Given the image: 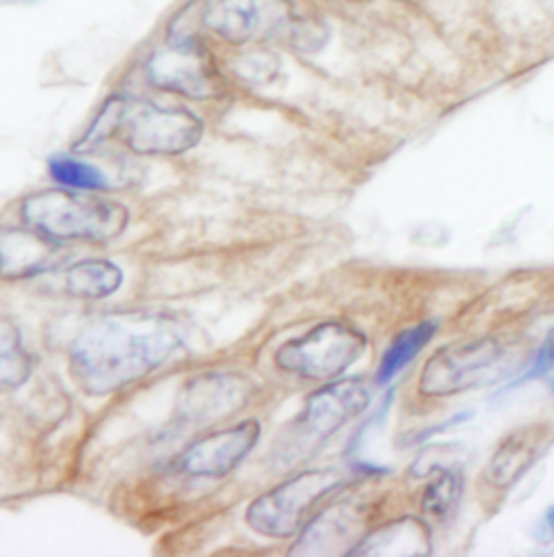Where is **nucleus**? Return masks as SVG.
Here are the masks:
<instances>
[{
	"mask_svg": "<svg viewBox=\"0 0 554 557\" xmlns=\"http://www.w3.org/2000/svg\"><path fill=\"white\" fill-rule=\"evenodd\" d=\"M366 349L360 330L342 321H325L303 336L290 338L277 347V367L303 380H333L344 373Z\"/></svg>",
	"mask_w": 554,
	"mask_h": 557,
	"instance_id": "obj_7",
	"label": "nucleus"
},
{
	"mask_svg": "<svg viewBox=\"0 0 554 557\" xmlns=\"http://www.w3.org/2000/svg\"><path fill=\"white\" fill-rule=\"evenodd\" d=\"M124 272L106 259H87L65 270V290L83 299H102L119 290Z\"/></svg>",
	"mask_w": 554,
	"mask_h": 557,
	"instance_id": "obj_14",
	"label": "nucleus"
},
{
	"mask_svg": "<svg viewBox=\"0 0 554 557\" xmlns=\"http://www.w3.org/2000/svg\"><path fill=\"white\" fill-rule=\"evenodd\" d=\"M202 135V120L187 109L117 96L102 107L76 148L91 150L117 137L137 154L172 157L196 148Z\"/></svg>",
	"mask_w": 554,
	"mask_h": 557,
	"instance_id": "obj_2",
	"label": "nucleus"
},
{
	"mask_svg": "<svg viewBox=\"0 0 554 557\" xmlns=\"http://www.w3.org/2000/svg\"><path fill=\"white\" fill-rule=\"evenodd\" d=\"M252 399V386L235 373L211 371L185 384L178 395V419L191 425H209L241 412Z\"/></svg>",
	"mask_w": 554,
	"mask_h": 557,
	"instance_id": "obj_10",
	"label": "nucleus"
},
{
	"mask_svg": "<svg viewBox=\"0 0 554 557\" xmlns=\"http://www.w3.org/2000/svg\"><path fill=\"white\" fill-rule=\"evenodd\" d=\"M520 354L496 336H481L440 347L423 367L418 391L425 397H449L494 386L520 369Z\"/></svg>",
	"mask_w": 554,
	"mask_h": 557,
	"instance_id": "obj_4",
	"label": "nucleus"
},
{
	"mask_svg": "<svg viewBox=\"0 0 554 557\" xmlns=\"http://www.w3.org/2000/svg\"><path fill=\"white\" fill-rule=\"evenodd\" d=\"M368 404L370 391L355 377L320 386L305 399L303 410L277 438L272 462L277 469L297 467L340 428L362 414Z\"/></svg>",
	"mask_w": 554,
	"mask_h": 557,
	"instance_id": "obj_5",
	"label": "nucleus"
},
{
	"mask_svg": "<svg viewBox=\"0 0 554 557\" xmlns=\"http://www.w3.org/2000/svg\"><path fill=\"white\" fill-rule=\"evenodd\" d=\"M187 345L182 319L154 310H117L87 323L70 345V373L93 397L141 382Z\"/></svg>",
	"mask_w": 554,
	"mask_h": 557,
	"instance_id": "obj_1",
	"label": "nucleus"
},
{
	"mask_svg": "<svg viewBox=\"0 0 554 557\" xmlns=\"http://www.w3.org/2000/svg\"><path fill=\"white\" fill-rule=\"evenodd\" d=\"M146 76L154 87L191 100H213L226 89L217 61L198 39L169 37L150 54Z\"/></svg>",
	"mask_w": 554,
	"mask_h": 557,
	"instance_id": "obj_8",
	"label": "nucleus"
},
{
	"mask_svg": "<svg viewBox=\"0 0 554 557\" xmlns=\"http://www.w3.org/2000/svg\"><path fill=\"white\" fill-rule=\"evenodd\" d=\"M355 519L344 508H331L318 515L301 530V539L292 547V554H336L344 549V543L353 536Z\"/></svg>",
	"mask_w": 554,
	"mask_h": 557,
	"instance_id": "obj_13",
	"label": "nucleus"
},
{
	"mask_svg": "<svg viewBox=\"0 0 554 557\" xmlns=\"http://www.w3.org/2000/svg\"><path fill=\"white\" fill-rule=\"evenodd\" d=\"M436 330H438L436 321H423V323H416V325L403 330L401 334H396L381 356L375 382L379 386L392 382L423 351V347L436 336Z\"/></svg>",
	"mask_w": 554,
	"mask_h": 557,
	"instance_id": "obj_15",
	"label": "nucleus"
},
{
	"mask_svg": "<svg viewBox=\"0 0 554 557\" xmlns=\"http://www.w3.org/2000/svg\"><path fill=\"white\" fill-rule=\"evenodd\" d=\"M20 213L28 226L56 242H113L130 222L124 205L67 187L30 194Z\"/></svg>",
	"mask_w": 554,
	"mask_h": 557,
	"instance_id": "obj_3",
	"label": "nucleus"
},
{
	"mask_svg": "<svg viewBox=\"0 0 554 557\" xmlns=\"http://www.w3.org/2000/svg\"><path fill=\"white\" fill-rule=\"evenodd\" d=\"M33 362L17 327L0 317V393L20 388L30 375Z\"/></svg>",
	"mask_w": 554,
	"mask_h": 557,
	"instance_id": "obj_16",
	"label": "nucleus"
},
{
	"mask_svg": "<svg viewBox=\"0 0 554 557\" xmlns=\"http://www.w3.org/2000/svg\"><path fill=\"white\" fill-rule=\"evenodd\" d=\"M239 70L243 76H248L252 81H265L276 72L277 61L269 52H254V54L243 57Z\"/></svg>",
	"mask_w": 554,
	"mask_h": 557,
	"instance_id": "obj_19",
	"label": "nucleus"
},
{
	"mask_svg": "<svg viewBox=\"0 0 554 557\" xmlns=\"http://www.w3.org/2000/svg\"><path fill=\"white\" fill-rule=\"evenodd\" d=\"M261 423L248 419L193 441L174 462V471L193 480H222L237 471L261 441Z\"/></svg>",
	"mask_w": 554,
	"mask_h": 557,
	"instance_id": "obj_9",
	"label": "nucleus"
},
{
	"mask_svg": "<svg viewBox=\"0 0 554 557\" xmlns=\"http://www.w3.org/2000/svg\"><path fill=\"white\" fill-rule=\"evenodd\" d=\"M546 447V432L542 425H529L509 434L488 465V482L501 491L514 488L538 462Z\"/></svg>",
	"mask_w": 554,
	"mask_h": 557,
	"instance_id": "obj_12",
	"label": "nucleus"
},
{
	"mask_svg": "<svg viewBox=\"0 0 554 557\" xmlns=\"http://www.w3.org/2000/svg\"><path fill=\"white\" fill-rule=\"evenodd\" d=\"M48 172L52 181L76 191H104L111 185L102 170L70 154L52 157L48 161Z\"/></svg>",
	"mask_w": 554,
	"mask_h": 557,
	"instance_id": "obj_17",
	"label": "nucleus"
},
{
	"mask_svg": "<svg viewBox=\"0 0 554 557\" xmlns=\"http://www.w3.org/2000/svg\"><path fill=\"white\" fill-rule=\"evenodd\" d=\"M342 484V475L333 469L297 473L254 499L245 512V521L261 536L290 539L310 523L312 512Z\"/></svg>",
	"mask_w": 554,
	"mask_h": 557,
	"instance_id": "obj_6",
	"label": "nucleus"
},
{
	"mask_svg": "<svg viewBox=\"0 0 554 557\" xmlns=\"http://www.w3.org/2000/svg\"><path fill=\"white\" fill-rule=\"evenodd\" d=\"M554 369V332L546 336V341L542 343L536 362L531 364V369L522 375V382L533 380V377H544L546 373H551Z\"/></svg>",
	"mask_w": 554,
	"mask_h": 557,
	"instance_id": "obj_20",
	"label": "nucleus"
},
{
	"mask_svg": "<svg viewBox=\"0 0 554 557\" xmlns=\"http://www.w3.org/2000/svg\"><path fill=\"white\" fill-rule=\"evenodd\" d=\"M70 250L33 226L0 228V276L7 280L35 278L65 265Z\"/></svg>",
	"mask_w": 554,
	"mask_h": 557,
	"instance_id": "obj_11",
	"label": "nucleus"
},
{
	"mask_svg": "<svg viewBox=\"0 0 554 557\" xmlns=\"http://www.w3.org/2000/svg\"><path fill=\"white\" fill-rule=\"evenodd\" d=\"M462 475L457 471H442L423 497V512L436 521H444L462 497Z\"/></svg>",
	"mask_w": 554,
	"mask_h": 557,
	"instance_id": "obj_18",
	"label": "nucleus"
},
{
	"mask_svg": "<svg viewBox=\"0 0 554 557\" xmlns=\"http://www.w3.org/2000/svg\"><path fill=\"white\" fill-rule=\"evenodd\" d=\"M536 541L542 547H546V549H554V504L542 515V519L538 521Z\"/></svg>",
	"mask_w": 554,
	"mask_h": 557,
	"instance_id": "obj_21",
	"label": "nucleus"
}]
</instances>
